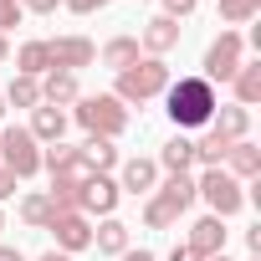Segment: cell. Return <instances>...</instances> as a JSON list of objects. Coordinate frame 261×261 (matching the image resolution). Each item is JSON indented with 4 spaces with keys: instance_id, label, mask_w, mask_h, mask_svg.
I'll list each match as a JSON object with an SVG mask.
<instances>
[{
    "instance_id": "obj_22",
    "label": "cell",
    "mask_w": 261,
    "mask_h": 261,
    "mask_svg": "<svg viewBox=\"0 0 261 261\" xmlns=\"http://www.w3.org/2000/svg\"><path fill=\"white\" fill-rule=\"evenodd\" d=\"M134 62H139V36H113L102 46V67H113V72H128Z\"/></svg>"
},
{
    "instance_id": "obj_8",
    "label": "cell",
    "mask_w": 261,
    "mask_h": 261,
    "mask_svg": "<svg viewBox=\"0 0 261 261\" xmlns=\"http://www.w3.org/2000/svg\"><path fill=\"white\" fill-rule=\"evenodd\" d=\"M46 57H51V72H82V67H92L97 62V46L87 41V36H57V41H46Z\"/></svg>"
},
{
    "instance_id": "obj_39",
    "label": "cell",
    "mask_w": 261,
    "mask_h": 261,
    "mask_svg": "<svg viewBox=\"0 0 261 261\" xmlns=\"http://www.w3.org/2000/svg\"><path fill=\"white\" fill-rule=\"evenodd\" d=\"M0 118H6V97H0Z\"/></svg>"
},
{
    "instance_id": "obj_32",
    "label": "cell",
    "mask_w": 261,
    "mask_h": 261,
    "mask_svg": "<svg viewBox=\"0 0 261 261\" xmlns=\"http://www.w3.org/2000/svg\"><path fill=\"white\" fill-rule=\"evenodd\" d=\"M11 195H16V174H11V169H0V200H11Z\"/></svg>"
},
{
    "instance_id": "obj_1",
    "label": "cell",
    "mask_w": 261,
    "mask_h": 261,
    "mask_svg": "<svg viewBox=\"0 0 261 261\" xmlns=\"http://www.w3.org/2000/svg\"><path fill=\"white\" fill-rule=\"evenodd\" d=\"M215 108H220V97H215V87L205 77H179V82L164 87V113H169V123L179 134L185 128H205L215 118Z\"/></svg>"
},
{
    "instance_id": "obj_40",
    "label": "cell",
    "mask_w": 261,
    "mask_h": 261,
    "mask_svg": "<svg viewBox=\"0 0 261 261\" xmlns=\"http://www.w3.org/2000/svg\"><path fill=\"white\" fill-rule=\"evenodd\" d=\"M0 230H6V210H0Z\"/></svg>"
},
{
    "instance_id": "obj_2",
    "label": "cell",
    "mask_w": 261,
    "mask_h": 261,
    "mask_svg": "<svg viewBox=\"0 0 261 261\" xmlns=\"http://www.w3.org/2000/svg\"><path fill=\"white\" fill-rule=\"evenodd\" d=\"M190 205H195V179L190 174H169L164 185H154V195H144V225L149 230H169Z\"/></svg>"
},
{
    "instance_id": "obj_21",
    "label": "cell",
    "mask_w": 261,
    "mask_h": 261,
    "mask_svg": "<svg viewBox=\"0 0 261 261\" xmlns=\"http://www.w3.org/2000/svg\"><path fill=\"white\" fill-rule=\"evenodd\" d=\"M92 246H97L102 256H123V251H128V225L108 215V220H102V225L92 230Z\"/></svg>"
},
{
    "instance_id": "obj_11",
    "label": "cell",
    "mask_w": 261,
    "mask_h": 261,
    "mask_svg": "<svg viewBox=\"0 0 261 261\" xmlns=\"http://www.w3.org/2000/svg\"><path fill=\"white\" fill-rule=\"evenodd\" d=\"M185 246H190L200 261H210V256H225V220H220V215H200V220L190 225Z\"/></svg>"
},
{
    "instance_id": "obj_5",
    "label": "cell",
    "mask_w": 261,
    "mask_h": 261,
    "mask_svg": "<svg viewBox=\"0 0 261 261\" xmlns=\"http://www.w3.org/2000/svg\"><path fill=\"white\" fill-rule=\"evenodd\" d=\"M195 200H205V205H210V215L230 220V215L246 205V185H241V179H230L225 169H205V174L195 179Z\"/></svg>"
},
{
    "instance_id": "obj_16",
    "label": "cell",
    "mask_w": 261,
    "mask_h": 261,
    "mask_svg": "<svg viewBox=\"0 0 261 261\" xmlns=\"http://www.w3.org/2000/svg\"><path fill=\"white\" fill-rule=\"evenodd\" d=\"M26 134L36 139V144H62V134H67V113L62 108H31V128H26Z\"/></svg>"
},
{
    "instance_id": "obj_23",
    "label": "cell",
    "mask_w": 261,
    "mask_h": 261,
    "mask_svg": "<svg viewBox=\"0 0 261 261\" xmlns=\"http://www.w3.org/2000/svg\"><path fill=\"white\" fill-rule=\"evenodd\" d=\"M77 154H82V164H87L92 174H108V169L118 164V149H113V139H87Z\"/></svg>"
},
{
    "instance_id": "obj_12",
    "label": "cell",
    "mask_w": 261,
    "mask_h": 261,
    "mask_svg": "<svg viewBox=\"0 0 261 261\" xmlns=\"http://www.w3.org/2000/svg\"><path fill=\"white\" fill-rule=\"evenodd\" d=\"M154 185H159V164L154 159H123V169H118V190L123 195H154Z\"/></svg>"
},
{
    "instance_id": "obj_30",
    "label": "cell",
    "mask_w": 261,
    "mask_h": 261,
    "mask_svg": "<svg viewBox=\"0 0 261 261\" xmlns=\"http://www.w3.org/2000/svg\"><path fill=\"white\" fill-rule=\"evenodd\" d=\"M72 16H92V11H108V0H62Z\"/></svg>"
},
{
    "instance_id": "obj_24",
    "label": "cell",
    "mask_w": 261,
    "mask_h": 261,
    "mask_svg": "<svg viewBox=\"0 0 261 261\" xmlns=\"http://www.w3.org/2000/svg\"><path fill=\"white\" fill-rule=\"evenodd\" d=\"M0 97H6V108H11V102H16V108H41V82L16 72V82H11L6 92H0Z\"/></svg>"
},
{
    "instance_id": "obj_35",
    "label": "cell",
    "mask_w": 261,
    "mask_h": 261,
    "mask_svg": "<svg viewBox=\"0 0 261 261\" xmlns=\"http://www.w3.org/2000/svg\"><path fill=\"white\" fill-rule=\"evenodd\" d=\"M169 261H200V256H195V251H190V246H185V241H179V246H174V251H169Z\"/></svg>"
},
{
    "instance_id": "obj_7",
    "label": "cell",
    "mask_w": 261,
    "mask_h": 261,
    "mask_svg": "<svg viewBox=\"0 0 261 261\" xmlns=\"http://www.w3.org/2000/svg\"><path fill=\"white\" fill-rule=\"evenodd\" d=\"M246 62V41H241V31H220L210 46H205V82L215 87V82H230L236 77V67Z\"/></svg>"
},
{
    "instance_id": "obj_18",
    "label": "cell",
    "mask_w": 261,
    "mask_h": 261,
    "mask_svg": "<svg viewBox=\"0 0 261 261\" xmlns=\"http://www.w3.org/2000/svg\"><path fill=\"white\" fill-rule=\"evenodd\" d=\"M77 97H82V87H77L72 72H46V77H41V102H46V108H67V102H77Z\"/></svg>"
},
{
    "instance_id": "obj_20",
    "label": "cell",
    "mask_w": 261,
    "mask_h": 261,
    "mask_svg": "<svg viewBox=\"0 0 261 261\" xmlns=\"http://www.w3.org/2000/svg\"><path fill=\"white\" fill-rule=\"evenodd\" d=\"M16 72L21 77H46L51 72V57H46V41H21V51H16Z\"/></svg>"
},
{
    "instance_id": "obj_3",
    "label": "cell",
    "mask_w": 261,
    "mask_h": 261,
    "mask_svg": "<svg viewBox=\"0 0 261 261\" xmlns=\"http://www.w3.org/2000/svg\"><path fill=\"white\" fill-rule=\"evenodd\" d=\"M164 87H169V67H164V57H139L128 72H118V102H154V97H164Z\"/></svg>"
},
{
    "instance_id": "obj_36",
    "label": "cell",
    "mask_w": 261,
    "mask_h": 261,
    "mask_svg": "<svg viewBox=\"0 0 261 261\" xmlns=\"http://www.w3.org/2000/svg\"><path fill=\"white\" fill-rule=\"evenodd\" d=\"M0 261H26V256H21L16 246H0Z\"/></svg>"
},
{
    "instance_id": "obj_19",
    "label": "cell",
    "mask_w": 261,
    "mask_h": 261,
    "mask_svg": "<svg viewBox=\"0 0 261 261\" xmlns=\"http://www.w3.org/2000/svg\"><path fill=\"white\" fill-rule=\"evenodd\" d=\"M230 87H236V108H256L261 102V62H241L236 67V77H230Z\"/></svg>"
},
{
    "instance_id": "obj_4",
    "label": "cell",
    "mask_w": 261,
    "mask_h": 261,
    "mask_svg": "<svg viewBox=\"0 0 261 261\" xmlns=\"http://www.w3.org/2000/svg\"><path fill=\"white\" fill-rule=\"evenodd\" d=\"M72 118L87 128V139H118L128 128V108L113 97V92H92V97H77Z\"/></svg>"
},
{
    "instance_id": "obj_41",
    "label": "cell",
    "mask_w": 261,
    "mask_h": 261,
    "mask_svg": "<svg viewBox=\"0 0 261 261\" xmlns=\"http://www.w3.org/2000/svg\"><path fill=\"white\" fill-rule=\"evenodd\" d=\"M251 261H256V256H251Z\"/></svg>"
},
{
    "instance_id": "obj_9",
    "label": "cell",
    "mask_w": 261,
    "mask_h": 261,
    "mask_svg": "<svg viewBox=\"0 0 261 261\" xmlns=\"http://www.w3.org/2000/svg\"><path fill=\"white\" fill-rule=\"evenodd\" d=\"M46 230L57 236V251H67V256H77V251L92 246V225H87L82 210H57V215L46 220Z\"/></svg>"
},
{
    "instance_id": "obj_34",
    "label": "cell",
    "mask_w": 261,
    "mask_h": 261,
    "mask_svg": "<svg viewBox=\"0 0 261 261\" xmlns=\"http://www.w3.org/2000/svg\"><path fill=\"white\" fill-rule=\"evenodd\" d=\"M246 246H251V256L261 261V225H251V230H246Z\"/></svg>"
},
{
    "instance_id": "obj_25",
    "label": "cell",
    "mask_w": 261,
    "mask_h": 261,
    "mask_svg": "<svg viewBox=\"0 0 261 261\" xmlns=\"http://www.w3.org/2000/svg\"><path fill=\"white\" fill-rule=\"evenodd\" d=\"M57 215V205H51V195H26L21 200V220L26 225H36V230H46V220Z\"/></svg>"
},
{
    "instance_id": "obj_33",
    "label": "cell",
    "mask_w": 261,
    "mask_h": 261,
    "mask_svg": "<svg viewBox=\"0 0 261 261\" xmlns=\"http://www.w3.org/2000/svg\"><path fill=\"white\" fill-rule=\"evenodd\" d=\"M118 261H159V256H154V251H144V246H139V251H134V246H128V251H123Z\"/></svg>"
},
{
    "instance_id": "obj_17",
    "label": "cell",
    "mask_w": 261,
    "mask_h": 261,
    "mask_svg": "<svg viewBox=\"0 0 261 261\" xmlns=\"http://www.w3.org/2000/svg\"><path fill=\"white\" fill-rule=\"evenodd\" d=\"M164 174H190V164H195V139L190 134H174L164 149H159V159H154Z\"/></svg>"
},
{
    "instance_id": "obj_27",
    "label": "cell",
    "mask_w": 261,
    "mask_h": 261,
    "mask_svg": "<svg viewBox=\"0 0 261 261\" xmlns=\"http://www.w3.org/2000/svg\"><path fill=\"white\" fill-rule=\"evenodd\" d=\"M225 149H230V144H220L215 134H205V139H195V164H205V169H220V164H225Z\"/></svg>"
},
{
    "instance_id": "obj_14",
    "label": "cell",
    "mask_w": 261,
    "mask_h": 261,
    "mask_svg": "<svg viewBox=\"0 0 261 261\" xmlns=\"http://www.w3.org/2000/svg\"><path fill=\"white\" fill-rule=\"evenodd\" d=\"M205 128H210V134H215L220 144H241V139L251 134V113L230 102V108H215V118H210Z\"/></svg>"
},
{
    "instance_id": "obj_29",
    "label": "cell",
    "mask_w": 261,
    "mask_h": 261,
    "mask_svg": "<svg viewBox=\"0 0 261 261\" xmlns=\"http://www.w3.org/2000/svg\"><path fill=\"white\" fill-rule=\"evenodd\" d=\"M195 6H200V0H164V16L169 21H185V16H195Z\"/></svg>"
},
{
    "instance_id": "obj_38",
    "label": "cell",
    "mask_w": 261,
    "mask_h": 261,
    "mask_svg": "<svg viewBox=\"0 0 261 261\" xmlns=\"http://www.w3.org/2000/svg\"><path fill=\"white\" fill-rule=\"evenodd\" d=\"M6 57H11V46H6V36H0V62H6Z\"/></svg>"
},
{
    "instance_id": "obj_15",
    "label": "cell",
    "mask_w": 261,
    "mask_h": 261,
    "mask_svg": "<svg viewBox=\"0 0 261 261\" xmlns=\"http://www.w3.org/2000/svg\"><path fill=\"white\" fill-rule=\"evenodd\" d=\"M230 179H256L261 174V149L251 144V139H241V144H230L225 149V164H220Z\"/></svg>"
},
{
    "instance_id": "obj_13",
    "label": "cell",
    "mask_w": 261,
    "mask_h": 261,
    "mask_svg": "<svg viewBox=\"0 0 261 261\" xmlns=\"http://www.w3.org/2000/svg\"><path fill=\"white\" fill-rule=\"evenodd\" d=\"M179 46V21H169V16H154L144 31H139V51H149V57H164V51H174Z\"/></svg>"
},
{
    "instance_id": "obj_37",
    "label": "cell",
    "mask_w": 261,
    "mask_h": 261,
    "mask_svg": "<svg viewBox=\"0 0 261 261\" xmlns=\"http://www.w3.org/2000/svg\"><path fill=\"white\" fill-rule=\"evenodd\" d=\"M36 261H72V256H67V251H57V246H51V251H46V256H36Z\"/></svg>"
},
{
    "instance_id": "obj_6",
    "label": "cell",
    "mask_w": 261,
    "mask_h": 261,
    "mask_svg": "<svg viewBox=\"0 0 261 261\" xmlns=\"http://www.w3.org/2000/svg\"><path fill=\"white\" fill-rule=\"evenodd\" d=\"M0 169H11L16 179H31L41 169V144L26 128H6V134H0Z\"/></svg>"
},
{
    "instance_id": "obj_26",
    "label": "cell",
    "mask_w": 261,
    "mask_h": 261,
    "mask_svg": "<svg viewBox=\"0 0 261 261\" xmlns=\"http://www.w3.org/2000/svg\"><path fill=\"white\" fill-rule=\"evenodd\" d=\"M261 16V0H220V21L225 26H246Z\"/></svg>"
},
{
    "instance_id": "obj_31",
    "label": "cell",
    "mask_w": 261,
    "mask_h": 261,
    "mask_svg": "<svg viewBox=\"0 0 261 261\" xmlns=\"http://www.w3.org/2000/svg\"><path fill=\"white\" fill-rule=\"evenodd\" d=\"M62 6V0H21V11H31V16H51Z\"/></svg>"
},
{
    "instance_id": "obj_10",
    "label": "cell",
    "mask_w": 261,
    "mask_h": 261,
    "mask_svg": "<svg viewBox=\"0 0 261 261\" xmlns=\"http://www.w3.org/2000/svg\"><path fill=\"white\" fill-rule=\"evenodd\" d=\"M118 195H123V190H118V179H108V174H87V179H82V190H77V210H82V215H102V220H108V215L118 210Z\"/></svg>"
},
{
    "instance_id": "obj_28",
    "label": "cell",
    "mask_w": 261,
    "mask_h": 261,
    "mask_svg": "<svg viewBox=\"0 0 261 261\" xmlns=\"http://www.w3.org/2000/svg\"><path fill=\"white\" fill-rule=\"evenodd\" d=\"M21 16H26V11H21V0H0V36L16 31V26H21Z\"/></svg>"
}]
</instances>
